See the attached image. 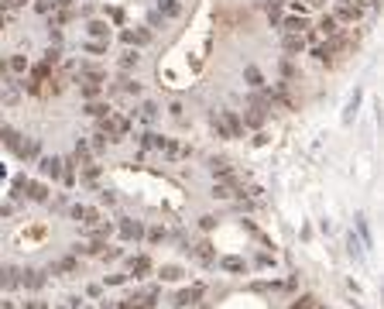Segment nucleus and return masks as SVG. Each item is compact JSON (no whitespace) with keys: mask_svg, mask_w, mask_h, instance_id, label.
Instances as JSON below:
<instances>
[{"mask_svg":"<svg viewBox=\"0 0 384 309\" xmlns=\"http://www.w3.org/2000/svg\"><path fill=\"white\" fill-rule=\"evenodd\" d=\"M282 28H285V34H309V21H305L302 14L298 17H285Z\"/></svg>","mask_w":384,"mask_h":309,"instance_id":"f257e3e1","label":"nucleus"},{"mask_svg":"<svg viewBox=\"0 0 384 309\" xmlns=\"http://www.w3.org/2000/svg\"><path fill=\"white\" fill-rule=\"evenodd\" d=\"M305 48V34H285V52L295 55V52H302Z\"/></svg>","mask_w":384,"mask_h":309,"instance_id":"f03ea898","label":"nucleus"},{"mask_svg":"<svg viewBox=\"0 0 384 309\" xmlns=\"http://www.w3.org/2000/svg\"><path fill=\"white\" fill-rule=\"evenodd\" d=\"M199 296H203V289H199V285H196V289H185V292H179V296H175V306H192Z\"/></svg>","mask_w":384,"mask_h":309,"instance_id":"7ed1b4c3","label":"nucleus"},{"mask_svg":"<svg viewBox=\"0 0 384 309\" xmlns=\"http://www.w3.org/2000/svg\"><path fill=\"white\" fill-rule=\"evenodd\" d=\"M41 175L58 179V175H62V161H58V158H41Z\"/></svg>","mask_w":384,"mask_h":309,"instance_id":"20e7f679","label":"nucleus"},{"mask_svg":"<svg viewBox=\"0 0 384 309\" xmlns=\"http://www.w3.org/2000/svg\"><path fill=\"white\" fill-rule=\"evenodd\" d=\"M357 17H360V7H350V4L336 7V21H357Z\"/></svg>","mask_w":384,"mask_h":309,"instance_id":"39448f33","label":"nucleus"},{"mask_svg":"<svg viewBox=\"0 0 384 309\" xmlns=\"http://www.w3.org/2000/svg\"><path fill=\"white\" fill-rule=\"evenodd\" d=\"M21 282H24L28 289H41V285H45V275L38 272V268H31V272H24V278H21Z\"/></svg>","mask_w":384,"mask_h":309,"instance_id":"423d86ee","label":"nucleus"},{"mask_svg":"<svg viewBox=\"0 0 384 309\" xmlns=\"http://www.w3.org/2000/svg\"><path fill=\"white\" fill-rule=\"evenodd\" d=\"M196 258H199V261H203V264H213V261H216V254H213V244H209V240H203V244L196 248Z\"/></svg>","mask_w":384,"mask_h":309,"instance_id":"0eeeda50","label":"nucleus"},{"mask_svg":"<svg viewBox=\"0 0 384 309\" xmlns=\"http://www.w3.org/2000/svg\"><path fill=\"white\" fill-rule=\"evenodd\" d=\"M120 237H124V240L141 237V223H134V220H124V223H120Z\"/></svg>","mask_w":384,"mask_h":309,"instance_id":"6e6552de","label":"nucleus"},{"mask_svg":"<svg viewBox=\"0 0 384 309\" xmlns=\"http://www.w3.org/2000/svg\"><path fill=\"white\" fill-rule=\"evenodd\" d=\"M79 90H82V96H86V100H93V96L100 93V79H96V76H90L86 83H79Z\"/></svg>","mask_w":384,"mask_h":309,"instance_id":"1a4fd4ad","label":"nucleus"},{"mask_svg":"<svg viewBox=\"0 0 384 309\" xmlns=\"http://www.w3.org/2000/svg\"><path fill=\"white\" fill-rule=\"evenodd\" d=\"M28 196H31L34 203H45V199H48V189H45L41 182H31V186H28Z\"/></svg>","mask_w":384,"mask_h":309,"instance_id":"9d476101","label":"nucleus"},{"mask_svg":"<svg viewBox=\"0 0 384 309\" xmlns=\"http://www.w3.org/2000/svg\"><path fill=\"white\" fill-rule=\"evenodd\" d=\"M179 278H182L179 264H165V268H161V282H179Z\"/></svg>","mask_w":384,"mask_h":309,"instance_id":"9b49d317","label":"nucleus"},{"mask_svg":"<svg viewBox=\"0 0 384 309\" xmlns=\"http://www.w3.org/2000/svg\"><path fill=\"white\" fill-rule=\"evenodd\" d=\"M147 38H151L147 31H124V42H127V45H144Z\"/></svg>","mask_w":384,"mask_h":309,"instance_id":"f8f14e48","label":"nucleus"},{"mask_svg":"<svg viewBox=\"0 0 384 309\" xmlns=\"http://www.w3.org/2000/svg\"><path fill=\"white\" fill-rule=\"evenodd\" d=\"M319 31L326 34V38H333V34H339V28H336V17H323V21H319Z\"/></svg>","mask_w":384,"mask_h":309,"instance_id":"ddd939ff","label":"nucleus"},{"mask_svg":"<svg viewBox=\"0 0 384 309\" xmlns=\"http://www.w3.org/2000/svg\"><path fill=\"white\" fill-rule=\"evenodd\" d=\"M209 165H213V175H223V179H230V161H226V158H213Z\"/></svg>","mask_w":384,"mask_h":309,"instance_id":"4468645a","label":"nucleus"},{"mask_svg":"<svg viewBox=\"0 0 384 309\" xmlns=\"http://www.w3.org/2000/svg\"><path fill=\"white\" fill-rule=\"evenodd\" d=\"M90 34H93V38H110V28H106L103 21H93L90 24Z\"/></svg>","mask_w":384,"mask_h":309,"instance_id":"2eb2a0df","label":"nucleus"},{"mask_svg":"<svg viewBox=\"0 0 384 309\" xmlns=\"http://www.w3.org/2000/svg\"><path fill=\"white\" fill-rule=\"evenodd\" d=\"M86 114H90V117H106V114H110V107H106V103H90V107H86Z\"/></svg>","mask_w":384,"mask_h":309,"instance_id":"dca6fc26","label":"nucleus"},{"mask_svg":"<svg viewBox=\"0 0 384 309\" xmlns=\"http://www.w3.org/2000/svg\"><path fill=\"white\" fill-rule=\"evenodd\" d=\"M244 79H247L250 86H261V83H264V79H261V72H258L254 66H247V69H244Z\"/></svg>","mask_w":384,"mask_h":309,"instance_id":"f3484780","label":"nucleus"},{"mask_svg":"<svg viewBox=\"0 0 384 309\" xmlns=\"http://www.w3.org/2000/svg\"><path fill=\"white\" fill-rule=\"evenodd\" d=\"M131 268H134V275H144V272H151V261L141 254V258H134V264H131Z\"/></svg>","mask_w":384,"mask_h":309,"instance_id":"a211bd4d","label":"nucleus"},{"mask_svg":"<svg viewBox=\"0 0 384 309\" xmlns=\"http://www.w3.org/2000/svg\"><path fill=\"white\" fill-rule=\"evenodd\" d=\"M158 11H161V14H168V17H175V14H179V7H175V0H161V4H158Z\"/></svg>","mask_w":384,"mask_h":309,"instance_id":"6ab92c4d","label":"nucleus"},{"mask_svg":"<svg viewBox=\"0 0 384 309\" xmlns=\"http://www.w3.org/2000/svg\"><path fill=\"white\" fill-rule=\"evenodd\" d=\"M261 120H264V114H261V107H254V110L247 114V124L250 127H261Z\"/></svg>","mask_w":384,"mask_h":309,"instance_id":"aec40b11","label":"nucleus"},{"mask_svg":"<svg viewBox=\"0 0 384 309\" xmlns=\"http://www.w3.org/2000/svg\"><path fill=\"white\" fill-rule=\"evenodd\" d=\"M292 309H316V299H312V296H302Z\"/></svg>","mask_w":384,"mask_h":309,"instance_id":"412c9836","label":"nucleus"},{"mask_svg":"<svg viewBox=\"0 0 384 309\" xmlns=\"http://www.w3.org/2000/svg\"><path fill=\"white\" fill-rule=\"evenodd\" d=\"M55 272H76V261H72V258H62V261L55 264Z\"/></svg>","mask_w":384,"mask_h":309,"instance_id":"4be33fe9","label":"nucleus"},{"mask_svg":"<svg viewBox=\"0 0 384 309\" xmlns=\"http://www.w3.org/2000/svg\"><path fill=\"white\" fill-rule=\"evenodd\" d=\"M223 268H226V272H240V268H244V261H240V258H226Z\"/></svg>","mask_w":384,"mask_h":309,"instance_id":"5701e85b","label":"nucleus"},{"mask_svg":"<svg viewBox=\"0 0 384 309\" xmlns=\"http://www.w3.org/2000/svg\"><path fill=\"white\" fill-rule=\"evenodd\" d=\"M120 66H124V69H134V66H137V52H127V55L120 58Z\"/></svg>","mask_w":384,"mask_h":309,"instance_id":"b1692460","label":"nucleus"},{"mask_svg":"<svg viewBox=\"0 0 384 309\" xmlns=\"http://www.w3.org/2000/svg\"><path fill=\"white\" fill-rule=\"evenodd\" d=\"M86 52H93V55H100V52H106V45H103V42H90V45H86Z\"/></svg>","mask_w":384,"mask_h":309,"instance_id":"393cba45","label":"nucleus"},{"mask_svg":"<svg viewBox=\"0 0 384 309\" xmlns=\"http://www.w3.org/2000/svg\"><path fill=\"white\" fill-rule=\"evenodd\" d=\"M213 196H216V199H230V196H233V193H230L226 186H216V189H213Z\"/></svg>","mask_w":384,"mask_h":309,"instance_id":"a878e982","label":"nucleus"},{"mask_svg":"<svg viewBox=\"0 0 384 309\" xmlns=\"http://www.w3.org/2000/svg\"><path fill=\"white\" fill-rule=\"evenodd\" d=\"M155 114H158V107H155V103H144V120H155Z\"/></svg>","mask_w":384,"mask_h":309,"instance_id":"bb28decb","label":"nucleus"},{"mask_svg":"<svg viewBox=\"0 0 384 309\" xmlns=\"http://www.w3.org/2000/svg\"><path fill=\"white\" fill-rule=\"evenodd\" d=\"M11 69H14V72H24V69H28V62H24V58H11Z\"/></svg>","mask_w":384,"mask_h":309,"instance_id":"cd10ccee","label":"nucleus"},{"mask_svg":"<svg viewBox=\"0 0 384 309\" xmlns=\"http://www.w3.org/2000/svg\"><path fill=\"white\" fill-rule=\"evenodd\" d=\"M120 309H141V302H137V299H124V306Z\"/></svg>","mask_w":384,"mask_h":309,"instance_id":"c85d7f7f","label":"nucleus"},{"mask_svg":"<svg viewBox=\"0 0 384 309\" xmlns=\"http://www.w3.org/2000/svg\"><path fill=\"white\" fill-rule=\"evenodd\" d=\"M326 0H305V7H323Z\"/></svg>","mask_w":384,"mask_h":309,"instance_id":"c756f323","label":"nucleus"},{"mask_svg":"<svg viewBox=\"0 0 384 309\" xmlns=\"http://www.w3.org/2000/svg\"><path fill=\"white\" fill-rule=\"evenodd\" d=\"M28 309H45V306H41V302H28Z\"/></svg>","mask_w":384,"mask_h":309,"instance_id":"7c9ffc66","label":"nucleus"}]
</instances>
